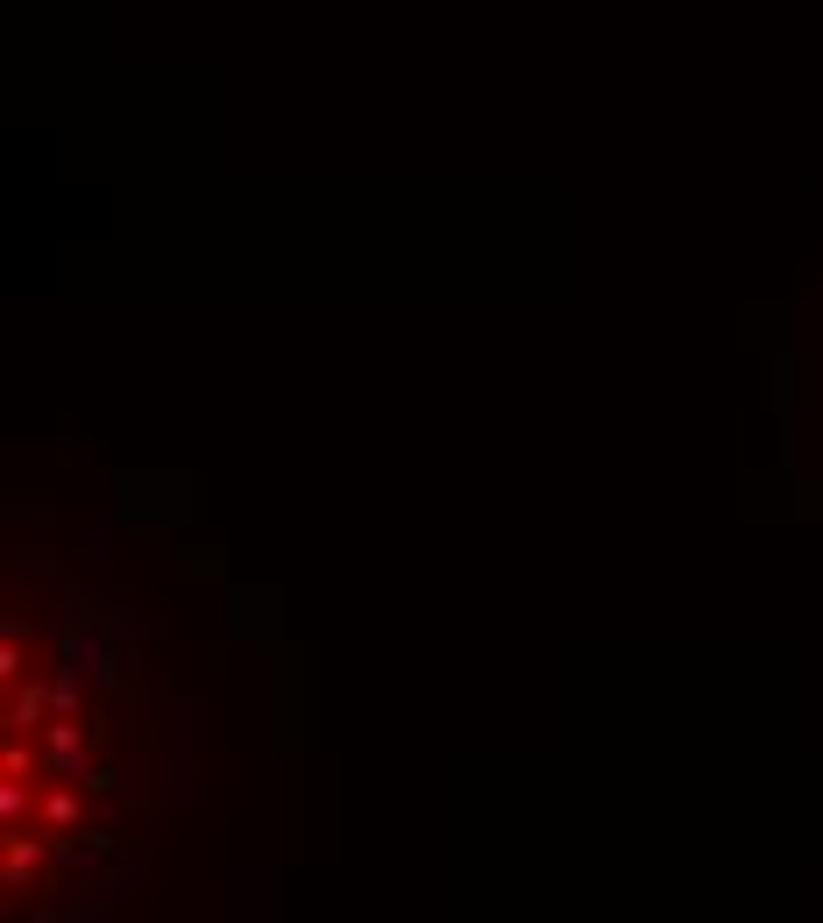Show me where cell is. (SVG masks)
I'll return each mask as SVG.
<instances>
[{
	"label": "cell",
	"instance_id": "6da1fadb",
	"mask_svg": "<svg viewBox=\"0 0 823 923\" xmlns=\"http://www.w3.org/2000/svg\"><path fill=\"white\" fill-rule=\"evenodd\" d=\"M36 718H43V689H29V697H14V732H29Z\"/></svg>",
	"mask_w": 823,
	"mask_h": 923
}]
</instances>
